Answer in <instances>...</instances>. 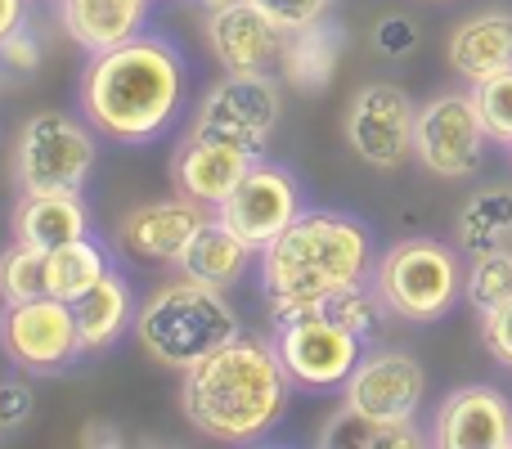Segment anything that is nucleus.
<instances>
[{"label": "nucleus", "mask_w": 512, "mask_h": 449, "mask_svg": "<svg viewBox=\"0 0 512 449\" xmlns=\"http://www.w3.org/2000/svg\"><path fill=\"white\" fill-rule=\"evenodd\" d=\"M373 274V234L346 212L306 207L274 243L261 247V292L274 319L324 310L337 292Z\"/></svg>", "instance_id": "1"}, {"label": "nucleus", "mask_w": 512, "mask_h": 449, "mask_svg": "<svg viewBox=\"0 0 512 449\" xmlns=\"http://www.w3.org/2000/svg\"><path fill=\"white\" fill-rule=\"evenodd\" d=\"M185 59L162 36H135L104 54H90L81 72V113L117 144H149L185 104Z\"/></svg>", "instance_id": "2"}, {"label": "nucleus", "mask_w": 512, "mask_h": 449, "mask_svg": "<svg viewBox=\"0 0 512 449\" xmlns=\"http://www.w3.org/2000/svg\"><path fill=\"white\" fill-rule=\"evenodd\" d=\"M288 387L292 378L279 360V346L261 342L256 333H234L225 346L185 369L180 405L189 423L212 441L243 445L283 418Z\"/></svg>", "instance_id": "3"}, {"label": "nucleus", "mask_w": 512, "mask_h": 449, "mask_svg": "<svg viewBox=\"0 0 512 449\" xmlns=\"http://www.w3.org/2000/svg\"><path fill=\"white\" fill-rule=\"evenodd\" d=\"M234 333H243V324L239 310L225 301V288H207L185 274L135 310V342L158 364L180 373L212 355L216 346H225Z\"/></svg>", "instance_id": "4"}, {"label": "nucleus", "mask_w": 512, "mask_h": 449, "mask_svg": "<svg viewBox=\"0 0 512 449\" xmlns=\"http://www.w3.org/2000/svg\"><path fill=\"white\" fill-rule=\"evenodd\" d=\"M95 126L45 108L27 117L14 149V176L23 194H81L95 167Z\"/></svg>", "instance_id": "5"}, {"label": "nucleus", "mask_w": 512, "mask_h": 449, "mask_svg": "<svg viewBox=\"0 0 512 449\" xmlns=\"http://www.w3.org/2000/svg\"><path fill=\"white\" fill-rule=\"evenodd\" d=\"M373 288L382 292L391 315L432 324L459 297V261L436 238H405L373 265Z\"/></svg>", "instance_id": "6"}, {"label": "nucleus", "mask_w": 512, "mask_h": 449, "mask_svg": "<svg viewBox=\"0 0 512 449\" xmlns=\"http://www.w3.org/2000/svg\"><path fill=\"white\" fill-rule=\"evenodd\" d=\"M279 360L288 369L292 387L306 391H328L342 387L355 373V364L364 360V337L355 328H346L342 319H333L328 310H306V315L279 319Z\"/></svg>", "instance_id": "7"}, {"label": "nucleus", "mask_w": 512, "mask_h": 449, "mask_svg": "<svg viewBox=\"0 0 512 449\" xmlns=\"http://www.w3.org/2000/svg\"><path fill=\"white\" fill-rule=\"evenodd\" d=\"M279 117H283V95L270 72H225L198 104V126L239 144L252 158H261L270 149Z\"/></svg>", "instance_id": "8"}, {"label": "nucleus", "mask_w": 512, "mask_h": 449, "mask_svg": "<svg viewBox=\"0 0 512 449\" xmlns=\"http://www.w3.org/2000/svg\"><path fill=\"white\" fill-rule=\"evenodd\" d=\"M0 346L27 373H59L77 355H86L72 301L50 297V292L32 301H5V310H0Z\"/></svg>", "instance_id": "9"}, {"label": "nucleus", "mask_w": 512, "mask_h": 449, "mask_svg": "<svg viewBox=\"0 0 512 449\" xmlns=\"http://www.w3.org/2000/svg\"><path fill=\"white\" fill-rule=\"evenodd\" d=\"M414 126L418 108L409 99V90L396 86V81H369L351 99L346 140H351V153L360 162H369L378 171H396L414 153Z\"/></svg>", "instance_id": "10"}, {"label": "nucleus", "mask_w": 512, "mask_h": 449, "mask_svg": "<svg viewBox=\"0 0 512 449\" xmlns=\"http://www.w3.org/2000/svg\"><path fill=\"white\" fill-rule=\"evenodd\" d=\"M486 122L477 113L472 95H436L432 104L418 108L414 126V158L423 162L432 176L463 180L481 167L486 153Z\"/></svg>", "instance_id": "11"}, {"label": "nucleus", "mask_w": 512, "mask_h": 449, "mask_svg": "<svg viewBox=\"0 0 512 449\" xmlns=\"http://www.w3.org/2000/svg\"><path fill=\"white\" fill-rule=\"evenodd\" d=\"M301 212H306V198H301L297 176H292L288 167H279V162H261V158H256L248 167V176L234 185V194L216 207V216H221L252 252L274 243Z\"/></svg>", "instance_id": "12"}, {"label": "nucleus", "mask_w": 512, "mask_h": 449, "mask_svg": "<svg viewBox=\"0 0 512 449\" xmlns=\"http://www.w3.org/2000/svg\"><path fill=\"white\" fill-rule=\"evenodd\" d=\"M427 373L409 351H373L342 382V405L373 418H414L423 405Z\"/></svg>", "instance_id": "13"}, {"label": "nucleus", "mask_w": 512, "mask_h": 449, "mask_svg": "<svg viewBox=\"0 0 512 449\" xmlns=\"http://www.w3.org/2000/svg\"><path fill=\"white\" fill-rule=\"evenodd\" d=\"M283 41L288 32L252 0H234L207 14V50L225 72H270L283 54Z\"/></svg>", "instance_id": "14"}, {"label": "nucleus", "mask_w": 512, "mask_h": 449, "mask_svg": "<svg viewBox=\"0 0 512 449\" xmlns=\"http://www.w3.org/2000/svg\"><path fill=\"white\" fill-rule=\"evenodd\" d=\"M252 162L256 158L243 153L239 144H230V140H221V135L194 126V131L176 144V153H171V180H176V189L189 194L194 203L221 207L225 198L234 194V185L248 176Z\"/></svg>", "instance_id": "15"}, {"label": "nucleus", "mask_w": 512, "mask_h": 449, "mask_svg": "<svg viewBox=\"0 0 512 449\" xmlns=\"http://www.w3.org/2000/svg\"><path fill=\"white\" fill-rule=\"evenodd\" d=\"M432 445L441 449H508L512 405L495 387H459L432 418Z\"/></svg>", "instance_id": "16"}, {"label": "nucleus", "mask_w": 512, "mask_h": 449, "mask_svg": "<svg viewBox=\"0 0 512 449\" xmlns=\"http://www.w3.org/2000/svg\"><path fill=\"white\" fill-rule=\"evenodd\" d=\"M203 221H207V207L194 203L189 194L162 198V203H144V207H135V212H126L122 225H117V243H122V252L135 256V261L176 265Z\"/></svg>", "instance_id": "17"}, {"label": "nucleus", "mask_w": 512, "mask_h": 449, "mask_svg": "<svg viewBox=\"0 0 512 449\" xmlns=\"http://www.w3.org/2000/svg\"><path fill=\"white\" fill-rule=\"evenodd\" d=\"M342 50H346V27L328 14L297 27V32H288L283 54H279L283 86H292L297 95H324L337 77Z\"/></svg>", "instance_id": "18"}, {"label": "nucleus", "mask_w": 512, "mask_h": 449, "mask_svg": "<svg viewBox=\"0 0 512 449\" xmlns=\"http://www.w3.org/2000/svg\"><path fill=\"white\" fill-rule=\"evenodd\" d=\"M153 0H59L63 32L86 54H104L122 41H135L149 23Z\"/></svg>", "instance_id": "19"}, {"label": "nucleus", "mask_w": 512, "mask_h": 449, "mask_svg": "<svg viewBox=\"0 0 512 449\" xmlns=\"http://www.w3.org/2000/svg\"><path fill=\"white\" fill-rule=\"evenodd\" d=\"M450 68L468 77L472 86L495 72L512 68V14L508 9H486V14L463 18L450 32Z\"/></svg>", "instance_id": "20"}, {"label": "nucleus", "mask_w": 512, "mask_h": 449, "mask_svg": "<svg viewBox=\"0 0 512 449\" xmlns=\"http://www.w3.org/2000/svg\"><path fill=\"white\" fill-rule=\"evenodd\" d=\"M248 261H252V247L243 243L221 216H207V221L198 225V234L189 238V247L180 252L176 270L185 274V279L207 283V288H230V283L243 279Z\"/></svg>", "instance_id": "21"}, {"label": "nucleus", "mask_w": 512, "mask_h": 449, "mask_svg": "<svg viewBox=\"0 0 512 449\" xmlns=\"http://www.w3.org/2000/svg\"><path fill=\"white\" fill-rule=\"evenodd\" d=\"M90 234V216L81 194H23L14 207V238L27 247H54L72 243V238Z\"/></svg>", "instance_id": "22"}, {"label": "nucleus", "mask_w": 512, "mask_h": 449, "mask_svg": "<svg viewBox=\"0 0 512 449\" xmlns=\"http://www.w3.org/2000/svg\"><path fill=\"white\" fill-rule=\"evenodd\" d=\"M72 310H77L81 346H86V351H108V346L131 328V315H135L131 283H126L122 274H104L86 297L72 301Z\"/></svg>", "instance_id": "23"}, {"label": "nucleus", "mask_w": 512, "mask_h": 449, "mask_svg": "<svg viewBox=\"0 0 512 449\" xmlns=\"http://www.w3.org/2000/svg\"><path fill=\"white\" fill-rule=\"evenodd\" d=\"M423 441H432V436L418 432L414 418H373L351 405H342V414H333L328 427L319 432V445H351V449H409Z\"/></svg>", "instance_id": "24"}, {"label": "nucleus", "mask_w": 512, "mask_h": 449, "mask_svg": "<svg viewBox=\"0 0 512 449\" xmlns=\"http://www.w3.org/2000/svg\"><path fill=\"white\" fill-rule=\"evenodd\" d=\"M454 234H459V247L472 256L495 252V247H508L512 238V189L495 185L481 189L463 203L459 221H454Z\"/></svg>", "instance_id": "25"}, {"label": "nucleus", "mask_w": 512, "mask_h": 449, "mask_svg": "<svg viewBox=\"0 0 512 449\" xmlns=\"http://www.w3.org/2000/svg\"><path fill=\"white\" fill-rule=\"evenodd\" d=\"M45 265H50V297H63V301L86 297L104 274H113L104 243H95L90 234H81V238H72V243L45 252Z\"/></svg>", "instance_id": "26"}, {"label": "nucleus", "mask_w": 512, "mask_h": 449, "mask_svg": "<svg viewBox=\"0 0 512 449\" xmlns=\"http://www.w3.org/2000/svg\"><path fill=\"white\" fill-rule=\"evenodd\" d=\"M50 292V265H45L41 247H27V243H9L0 252V297L5 301H32Z\"/></svg>", "instance_id": "27"}, {"label": "nucleus", "mask_w": 512, "mask_h": 449, "mask_svg": "<svg viewBox=\"0 0 512 449\" xmlns=\"http://www.w3.org/2000/svg\"><path fill=\"white\" fill-rule=\"evenodd\" d=\"M463 297L477 315H490L495 306L512 301V252L508 247H495V252L472 256V270L463 279Z\"/></svg>", "instance_id": "28"}, {"label": "nucleus", "mask_w": 512, "mask_h": 449, "mask_svg": "<svg viewBox=\"0 0 512 449\" xmlns=\"http://www.w3.org/2000/svg\"><path fill=\"white\" fill-rule=\"evenodd\" d=\"M328 315L333 319H342L346 328H355V333L369 342V337H378V328H382V315H387V301H382V292L378 288H369V283H360V288H346V292H337L333 301H328Z\"/></svg>", "instance_id": "29"}, {"label": "nucleus", "mask_w": 512, "mask_h": 449, "mask_svg": "<svg viewBox=\"0 0 512 449\" xmlns=\"http://www.w3.org/2000/svg\"><path fill=\"white\" fill-rule=\"evenodd\" d=\"M472 99H477V113H481V122H486L490 140L512 144V68L477 81V86H472Z\"/></svg>", "instance_id": "30"}, {"label": "nucleus", "mask_w": 512, "mask_h": 449, "mask_svg": "<svg viewBox=\"0 0 512 449\" xmlns=\"http://www.w3.org/2000/svg\"><path fill=\"white\" fill-rule=\"evenodd\" d=\"M418 45H423V32H418V23L409 14H382L373 23V50L382 59H409Z\"/></svg>", "instance_id": "31"}, {"label": "nucleus", "mask_w": 512, "mask_h": 449, "mask_svg": "<svg viewBox=\"0 0 512 449\" xmlns=\"http://www.w3.org/2000/svg\"><path fill=\"white\" fill-rule=\"evenodd\" d=\"M252 5H261L283 32H297V27L324 18L328 9H333V0H252Z\"/></svg>", "instance_id": "32"}, {"label": "nucleus", "mask_w": 512, "mask_h": 449, "mask_svg": "<svg viewBox=\"0 0 512 449\" xmlns=\"http://www.w3.org/2000/svg\"><path fill=\"white\" fill-rule=\"evenodd\" d=\"M0 68H9V72H36L41 68V41H36V32L27 23H18L14 32L0 41Z\"/></svg>", "instance_id": "33"}, {"label": "nucleus", "mask_w": 512, "mask_h": 449, "mask_svg": "<svg viewBox=\"0 0 512 449\" xmlns=\"http://www.w3.org/2000/svg\"><path fill=\"white\" fill-rule=\"evenodd\" d=\"M32 405H36V396H32V387H27V382L0 378V436L18 432V427L32 418Z\"/></svg>", "instance_id": "34"}, {"label": "nucleus", "mask_w": 512, "mask_h": 449, "mask_svg": "<svg viewBox=\"0 0 512 449\" xmlns=\"http://www.w3.org/2000/svg\"><path fill=\"white\" fill-rule=\"evenodd\" d=\"M481 342L504 369H512V301L495 306L490 315H481Z\"/></svg>", "instance_id": "35"}, {"label": "nucleus", "mask_w": 512, "mask_h": 449, "mask_svg": "<svg viewBox=\"0 0 512 449\" xmlns=\"http://www.w3.org/2000/svg\"><path fill=\"white\" fill-rule=\"evenodd\" d=\"M23 23V0H0V41Z\"/></svg>", "instance_id": "36"}, {"label": "nucleus", "mask_w": 512, "mask_h": 449, "mask_svg": "<svg viewBox=\"0 0 512 449\" xmlns=\"http://www.w3.org/2000/svg\"><path fill=\"white\" fill-rule=\"evenodd\" d=\"M86 445H95V441H104V445H117L122 441V432H113V427H104V423H95V427H86V436H81Z\"/></svg>", "instance_id": "37"}, {"label": "nucleus", "mask_w": 512, "mask_h": 449, "mask_svg": "<svg viewBox=\"0 0 512 449\" xmlns=\"http://www.w3.org/2000/svg\"><path fill=\"white\" fill-rule=\"evenodd\" d=\"M198 5H203L207 14H212V9H225V5H234V0H198Z\"/></svg>", "instance_id": "38"}, {"label": "nucleus", "mask_w": 512, "mask_h": 449, "mask_svg": "<svg viewBox=\"0 0 512 449\" xmlns=\"http://www.w3.org/2000/svg\"><path fill=\"white\" fill-rule=\"evenodd\" d=\"M0 441H5V436H0Z\"/></svg>", "instance_id": "39"}]
</instances>
